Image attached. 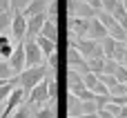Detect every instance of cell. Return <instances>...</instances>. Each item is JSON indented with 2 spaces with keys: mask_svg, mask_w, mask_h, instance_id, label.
<instances>
[{
  "mask_svg": "<svg viewBox=\"0 0 127 118\" xmlns=\"http://www.w3.org/2000/svg\"><path fill=\"white\" fill-rule=\"evenodd\" d=\"M16 78H18V87H20L25 94H29V91H31L40 80H45V78H47V65L22 69V71H20V76H16Z\"/></svg>",
  "mask_w": 127,
  "mask_h": 118,
  "instance_id": "cell-1",
  "label": "cell"
},
{
  "mask_svg": "<svg viewBox=\"0 0 127 118\" xmlns=\"http://www.w3.org/2000/svg\"><path fill=\"white\" fill-rule=\"evenodd\" d=\"M22 51H25V69L45 65V56L40 54L36 40H22Z\"/></svg>",
  "mask_w": 127,
  "mask_h": 118,
  "instance_id": "cell-2",
  "label": "cell"
},
{
  "mask_svg": "<svg viewBox=\"0 0 127 118\" xmlns=\"http://www.w3.org/2000/svg\"><path fill=\"white\" fill-rule=\"evenodd\" d=\"M49 80H51V76H47L45 80H40L27 96H29V103L31 105H38V107H42L47 100H49Z\"/></svg>",
  "mask_w": 127,
  "mask_h": 118,
  "instance_id": "cell-3",
  "label": "cell"
},
{
  "mask_svg": "<svg viewBox=\"0 0 127 118\" xmlns=\"http://www.w3.org/2000/svg\"><path fill=\"white\" fill-rule=\"evenodd\" d=\"M67 11H69L71 18H85V20L96 18V11H94L85 0H69V2H67Z\"/></svg>",
  "mask_w": 127,
  "mask_h": 118,
  "instance_id": "cell-4",
  "label": "cell"
},
{
  "mask_svg": "<svg viewBox=\"0 0 127 118\" xmlns=\"http://www.w3.org/2000/svg\"><path fill=\"white\" fill-rule=\"evenodd\" d=\"M25 98H27V94H25L20 87H13V91H11V94H9V98L4 100L7 105L2 107V114H0V118L11 116V114H13V112H16V109H18V107L25 103Z\"/></svg>",
  "mask_w": 127,
  "mask_h": 118,
  "instance_id": "cell-5",
  "label": "cell"
},
{
  "mask_svg": "<svg viewBox=\"0 0 127 118\" xmlns=\"http://www.w3.org/2000/svg\"><path fill=\"white\" fill-rule=\"evenodd\" d=\"M45 20H47V11H45V13H38V16H31V18H27V31H25V40H33V38L40 33V29H42Z\"/></svg>",
  "mask_w": 127,
  "mask_h": 118,
  "instance_id": "cell-6",
  "label": "cell"
},
{
  "mask_svg": "<svg viewBox=\"0 0 127 118\" xmlns=\"http://www.w3.org/2000/svg\"><path fill=\"white\" fill-rule=\"evenodd\" d=\"M9 67H11V74L13 76H20V71L25 69V51H22V42H16L13 47V54L9 56Z\"/></svg>",
  "mask_w": 127,
  "mask_h": 118,
  "instance_id": "cell-7",
  "label": "cell"
},
{
  "mask_svg": "<svg viewBox=\"0 0 127 118\" xmlns=\"http://www.w3.org/2000/svg\"><path fill=\"white\" fill-rule=\"evenodd\" d=\"M67 62H69V71L80 74V76L87 74V60H85L76 49H71V47H69V51H67Z\"/></svg>",
  "mask_w": 127,
  "mask_h": 118,
  "instance_id": "cell-8",
  "label": "cell"
},
{
  "mask_svg": "<svg viewBox=\"0 0 127 118\" xmlns=\"http://www.w3.org/2000/svg\"><path fill=\"white\" fill-rule=\"evenodd\" d=\"M11 36L18 40V42H22L25 40V31H27V18L18 11V13H13V18H11Z\"/></svg>",
  "mask_w": 127,
  "mask_h": 118,
  "instance_id": "cell-9",
  "label": "cell"
},
{
  "mask_svg": "<svg viewBox=\"0 0 127 118\" xmlns=\"http://www.w3.org/2000/svg\"><path fill=\"white\" fill-rule=\"evenodd\" d=\"M85 38L100 42V40H105V38H107V29H105L96 18H92V20H89V25H87V33H85Z\"/></svg>",
  "mask_w": 127,
  "mask_h": 118,
  "instance_id": "cell-10",
  "label": "cell"
},
{
  "mask_svg": "<svg viewBox=\"0 0 127 118\" xmlns=\"http://www.w3.org/2000/svg\"><path fill=\"white\" fill-rule=\"evenodd\" d=\"M87 25H89V20H85V18H69V33L76 38H85Z\"/></svg>",
  "mask_w": 127,
  "mask_h": 118,
  "instance_id": "cell-11",
  "label": "cell"
},
{
  "mask_svg": "<svg viewBox=\"0 0 127 118\" xmlns=\"http://www.w3.org/2000/svg\"><path fill=\"white\" fill-rule=\"evenodd\" d=\"M13 47H16L13 38L9 33H0V60H9V56L13 54Z\"/></svg>",
  "mask_w": 127,
  "mask_h": 118,
  "instance_id": "cell-12",
  "label": "cell"
},
{
  "mask_svg": "<svg viewBox=\"0 0 127 118\" xmlns=\"http://www.w3.org/2000/svg\"><path fill=\"white\" fill-rule=\"evenodd\" d=\"M47 0H31L29 4H27V9L25 11H20L25 18H31V16H38V13H45L47 11Z\"/></svg>",
  "mask_w": 127,
  "mask_h": 118,
  "instance_id": "cell-13",
  "label": "cell"
},
{
  "mask_svg": "<svg viewBox=\"0 0 127 118\" xmlns=\"http://www.w3.org/2000/svg\"><path fill=\"white\" fill-rule=\"evenodd\" d=\"M33 40H36V45H38L40 54L45 56V60H47L49 56H54V54H56V42H51V40H47V38H42V36H36Z\"/></svg>",
  "mask_w": 127,
  "mask_h": 118,
  "instance_id": "cell-14",
  "label": "cell"
},
{
  "mask_svg": "<svg viewBox=\"0 0 127 118\" xmlns=\"http://www.w3.org/2000/svg\"><path fill=\"white\" fill-rule=\"evenodd\" d=\"M67 87H69V94H78V91H83L85 89V85H83V76L80 74H74V71H67Z\"/></svg>",
  "mask_w": 127,
  "mask_h": 118,
  "instance_id": "cell-15",
  "label": "cell"
},
{
  "mask_svg": "<svg viewBox=\"0 0 127 118\" xmlns=\"http://www.w3.org/2000/svg\"><path fill=\"white\" fill-rule=\"evenodd\" d=\"M38 36H42V38L56 42V38H58V25H56L54 20H45V25H42V29H40Z\"/></svg>",
  "mask_w": 127,
  "mask_h": 118,
  "instance_id": "cell-16",
  "label": "cell"
},
{
  "mask_svg": "<svg viewBox=\"0 0 127 118\" xmlns=\"http://www.w3.org/2000/svg\"><path fill=\"white\" fill-rule=\"evenodd\" d=\"M13 87H18V78H16V76H13L11 80H7V83L0 87V107H2V105H4V100L9 98V94L13 91Z\"/></svg>",
  "mask_w": 127,
  "mask_h": 118,
  "instance_id": "cell-17",
  "label": "cell"
},
{
  "mask_svg": "<svg viewBox=\"0 0 127 118\" xmlns=\"http://www.w3.org/2000/svg\"><path fill=\"white\" fill-rule=\"evenodd\" d=\"M67 112H69V118H80V100L74 94H69L67 98Z\"/></svg>",
  "mask_w": 127,
  "mask_h": 118,
  "instance_id": "cell-18",
  "label": "cell"
},
{
  "mask_svg": "<svg viewBox=\"0 0 127 118\" xmlns=\"http://www.w3.org/2000/svg\"><path fill=\"white\" fill-rule=\"evenodd\" d=\"M103 67H105V58H89V60H87V71H89V74L100 76V74H103Z\"/></svg>",
  "mask_w": 127,
  "mask_h": 118,
  "instance_id": "cell-19",
  "label": "cell"
},
{
  "mask_svg": "<svg viewBox=\"0 0 127 118\" xmlns=\"http://www.w3.org/2000/svg\"><path fill=\"white\" fill-rule=\"evenodd\" d=\"M83 85H85V89H89V91L94 94V89H96V85H98V76L87 71V74L83 76Z\"/></svg>",
  "mask_w": 127,
  "mask_h": 118,
  "instance_id": "cell-20",
  "label": "cell"
},
{
  "mask_svg": "<svg viewBox=\"0 0 127 118\" xmlns=\"http://www.w3.org/2000/svg\"><path fill=\"white\" fill-rule=\"evenodd\" d=\"M49 105H42L33 118H54V100H47Z\"/></svg>",
  "mask_w": 127,
  "mask_h": 118,
  "instance_id": "cell-21",
  "label": "cell"
},
{
  "mask_svg": "<svg viewBox=\"0 0 127 118\" xmlns=\"http://www.w3.org/2000/svg\"><path fill=\"white\" fill-rule=\"evenodd\" d=\"M11 18H13V13H11V11L0 13V33H7V29L11 27Z\"/></svg>",
  "mask_w": 127,
  "mask_h": 118,
  "instance_id": "cell-22",
  "label": "cell"
},
{
  "mask_svg": "<svg viewBox=\"0 0 127 118\" xmlns=\"http://www.w3.org/2000/svg\"><path fill=\"white\" fill-rule=\"evenodd\" d=\"M29 2H31V0H9V11H11V13H18V11H25Z\"/></svg>",
  "mask_w": 127,
  "mask_h": 118,
  "instance_id": "cell-23",
  "label": "cell"
},
{
  "mask_svg": "<svg viewBox=\"0 0 127 118\" xmlns=\"http://www.w3.org/2000/svg\"><path fill=\"white\" fill-rule=\"evenodd\" d=\"M13 74H11V67L7 60H0V80H11Z\"/></svg>",
  "mask_w": 127,
  "mask_h": 118,
  "instance_id": "cell-24",
  "label": "cell"
},
{
  "mask_svg": "<svg viewBox=\"0 0 127 118\" xmlns=\"http://www.w3.org/2000/svg\"><path fill=\"white\" fill-rule=\"evenodd\" d=\"M11 118H31V109H29V107L22 103V105H20V107H18V109L11 114Z\"/></svg>",
  "mask_w": 127,
  "mask_h": 118,
  "instance_id": "cell-25",
  "label": "cell"
},
{
  "mask_svg": "<svg viewBox=\"0 0 127 118\" xmlns=\"http://www.w3.org/2000/svg\"><path fill=\"white\" fill-rule=\"evenodd\" d=\"M116 69H118V62H114V60L105 58V67H103V74H107V76H114V74H116Z\"/></svg>",
  "mask_w": 127,
  "mask_h": 118,
  "instance_id": "cell-26",
  "label": "cell"
},
{
  "mask_svg": "<svg viewBox=\"0 0 127 118\" xmlns=\"http://www.w3.org/2000/svg\"><path fill=\"white\" fill-rule=\"evenodd\" d=\"M89 114H96V105H94V100H89V103H80V116H89Z\"/></svg>",
  "mask_w": 127,
  "mask_h": 118,
  "instance_id": "cell-27",
  "label": "cell"
},
{
  "mask_svg": "<svg viewBox=\"0 0 127 118\" xmlns=\"http://www.w3.org/2000/svg\"><path fill=\"white\" fill-rule=\"evenodd\" d=\"M94 105H96V112L98 109H105L109 105V94L107 96H94Z\"/></svg>",
  "mask_w": 127,
  "mask_h": 118,
  "instance_id": "cell-28",
  "label": "cell"
},
{
  "mask_svg": "<svg viewBox=\"0 0 127 118\" xmlns=\"http://www.w3.org/2000/svg\"><path fill=\"white\" fill-rule=\"evenodd\" d=\"M127 94V87L123 83H116L114 87H109V96H125Z\"/></svg>",
  "mask_w": 127,
  "mask_h": 118,
  "instance_id": "cell-29",
  "label": "cell"
},
{
  "mask_svg": "<svg viewBox=\"0 0 127 118\" xmlns=\"http://www.w3.org/2000/svg\"><path fill=\"white\" fill-rule=\"evenodd\" d=\"M98 80L107 87V91H109V87H114V85H116V78H114V76H107V74H100V76H98Z\"/></svg>",
  "mask_w": 127,
  "mask_h": 118,
  "instance_id": "cell-30",
  "label": "cell"
},
{
  "mask_svg": "<svg viewBox=\"0 0 127 118\" xmlns=\"http://www.w3.org/2000/svg\"><path fill=\"white\" fill-rule=\"evenodd\" d=\"M76 98H78L80 103H89V100H94V94H92L89 89H83V91L76 94Z\"/></svg>",
  "mask_w": 127,
  "mask_h": 118,
  "instance_id": "cell-31",
  "label": "cell"
},
{
  "mask_svg": "<svg viewBox=\"0 0 127 118\" xmlns=\"http://www.w3.org/2000/svg\"><path fill=\"white\" fill-rule=\"evenodd\" d=\"M109 103L116 105V107H125V105H127V98H125V96H109Z\"/></svg>",
  "mask_w": 127,
  "mask_h": 118,
  "instance_id": "cell-32",
  "label": "cell"
},
{
  "mask_svg": "<svg viewBox=\"0 0 127 118\" xmlns=\"http://www.w3.org/2000/svg\"><path fill=\"white\" fill-rule=\"evenodd\" d=\"M96 116H98V118H114L107 109H98V112H96Z\"/></svg>",
  "mask_w": 127,
  "mask_h": 118,
  "instance_id": "cell-33",
  "label": "cell"
},
{
  "mask_svg": "<svg viewBox=\"0 0 127 118\" xmlns=\"http://www.w3.org/2000/svg\"><path fill=\"white\" fill-rule=\"evenodd\" d=\"M9 11V0H0V13Z\"/></svg>",
  "mask_w": 127,
  "mask_h": 118,
  "instance_id": "cell-34",
  "label": "cell"
},
{
  "mask_svg": "<svg viewBox=\"0 0 127 118\" xmlns=\"http://www.w3.org/2000/svg\"><path fill=\"white\" fill-rule=\"evenodd\" d=\"M80 118H98L96 114H89V116H80Z\"/></svg>",
  "mask_w": 127,
  "mask_h": 118,
  "instance_id": "cell-35",
  "label": "cell"
},
{
  "mask_svg": "<svg viewBox=\"0 0 127 118\" xmlns=\"http://www.w3.org/2000/svg\"><path fill=\"white\" fill-rule=\"evenodd\" d=\"M4 83H7V80H0V87H2V85H4Z\"/></svg>",
  "mask_w": 127,
  "mask_h": 118,
  "instance_id": "cell-36",
  "label": "cell"
},
{
  "mask_svg": "<svg viewBox=\"0 0 127 118\" xmlns=\"http://www.w3.org/2000/svg\"><path fill=\"white\" fill-rule=\"evenodd\" d=\"M123 67H125V71H127V62H125V65H123Z\"/></svg>",
  "mask_w": 127,
  "mask_h": 118,
  "instance_id": "cell-37",
  "label": "cell"
},
{
  "mask_svg": "<svg viewBox=\"0 0 127 118\" xmlns=\"http://www.w3.org/2000/svg\"><path fill=\"white\" fill-rule=\"evenodd\" d=\"M47 2H51V0H47Z\"/></svg>",
  "mask_w": 127,
  "mask_h": 118,
  "instance_id": "cell-38",
  "label": "cell"
}]
</instances>
